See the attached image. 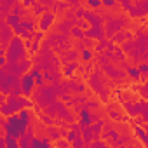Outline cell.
<instances>
[{"instance_id": "obj_7", "label": "cell", "mask_w": 148, "mask_h": 148, "mask_svg": "<svg viewBox=\"0 0 148 148\" xmlns=\"http://www.w3.org/2000/svg\"><path fill=\"white\" fill-rule=\"evenodd\" d=\"M75 68H79V63H70L63 68V75L64 77H71L73 73H75Z\"/></svg>"}, {"instance_id": "obj_12", "label": "cell", "mask_w": 148, "mask_h": 148, "mask_svg": "<svg viewBox=\"0 0 148 148\" xmlns=\"http://www.w3.org/2000/svg\"><path fill=\"white\" fill-rule=\"evenodd\" d=\"M84 148H94V146H92V145H86Z\"/></svg>"}, {"instance_id": "obj_4", "label": "cell", "mask_w": 148, "mask_h": 148, "mask_svg": "<svg viewBox=\"0 0 148 148\" xmlns=\"http://www.w3.org/2000/svg\"><path fill=\"white\" fill-rule=\"evenodd\" d=\"M35 79L32 73H26L25 77H21V89H23V94L25 96H32L33 91H35Z\"/></svg>"}, {"instance_id": "obj_11", "label": "cell", "mask_w": 148, "mask_h": 148, "mask_svg": "<svg viewBox=\"0 0 148 148\" xmlns=\"http://www.w3.org/2000/svg\"><path fill=\"white\" fill-rule=\"evenodd\" d=\"M84 146H86V141L82 138H79V139H75L71 143V148H84Z\"/></svg>"}, {"instance_id": "obj_5", "label": "cell", "mask_w": 148, "mask_h": 148, "mask_svg": "<svg viewBox=\"0 0 148 148\" xmlns=\"http://www.w3.org/2000/svg\"><path fill=\"white\" fill-rule=\"evenodd\" d=\"M80 59V52L77 51V49H70V51H64L61 56H59V61L66 66V64H70V63H77Z\"/></svg>"}, {"instance_id": "obj_10", "label": "cell", "mask_w": 148, "mask_h": 148, "mask_svg": "<svg viewBox=\"0 0 148 148\" xmlns=\"http://www.w3.org/2000/svg\"><path fill=\"white\" fill-rule=\"evenodd\" d=\"M92 146H94V148H112V146H110L106 141H103V139H98V141H94V143H92Z\"/></svg>"}, {"instance_id": "obj_9", "label": "cell", "mask_w": 148, "mask_h": 148, "mask_svg": "<svg viewBox=\"0 0 148 148\" xmlns=\"http://www.w3.org/2000/svg\"><path fill=\"white\" fill-rule=\"evenodd\" d=\"M105 49H108V40H99V44H96V47H94V51L96 52H103Z\"/></svg>"}, {"instance_id": "obj_6", "label": "cell", "mask_w": 148, "mask_h": 148, "mask_svg": "<svg viewBox=\"0 0 148 148\" xmlns=\"http://www.w3.org/2000/svg\"><path fill=\"white\" fill-rule=\"evenodd\" d=\"M56 21V14H52L51 11H47L45 14H42V18H40V21H38V26H40V30L42 32H45V30H49L51 26H52V23Z\"/></svg>"}, {"instance_id": "obj_3", "label": "cell", "mask_w": 148, "mask_h": 148, "mask_svg": "<svg viewBox=\"0 0 148 148\" xmlns=\"http://www.w3.org/2000/svg\"><path fill=\"white\" fill-rule=\"evenodd\" d=\"M127 25V19L124 18V16H115V18H112V19H108L106 21V25H105V37H115L117 33H120V30L124 28Z\"/></svg>"}, {"instance_id": "obj_8", "label": "cell", "mask_w": 148, "mask_h": 148, "mask_svg": "<svg viewBox=\"0 0 148 148\" xmlns=\"http://www.w3.org/2000/svg\"><path fill=\"white\" fill-rule=\"evenodd\" d=\"M54 148H71V143L68 139H58L54 143Z\"/></svg>"}, {"instance_id": "obj_1", "label": "cell", "mask_w": 148, "mask_h": 148, "mask_svg": "<svg viewBox=\"0 0 148 148\" xmlns=\"http://www.w3.org/2000/svg\"><path fill=\"white\" fill-rule=\"evenodd\" d=\"M2 73V82H0V89H2L4 96H19L23 92L21 89V79L16 75H11L7 71H0Z\"/></svg>"}, {"instance_id": "obj_2", "label": "cell", "mask_w": 148, "mask_h": 148, "mask_svg": "<svg viewBox=\"0 0 148 148\" xmlns=\"http://www.w3.org/2000/svg\"><path fill=\"white\" fill-rule=\"evenodd\" d=\"M30 106H32V103L26 98H21V96H7V103L2 105V117L12 115L16 112H21L23 108H30Z\"/></svg>"}]
</instances>
